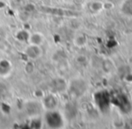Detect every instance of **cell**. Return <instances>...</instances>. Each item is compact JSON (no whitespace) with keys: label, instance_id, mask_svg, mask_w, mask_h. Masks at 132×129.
Returning <instances> with one entry per match:
<instances>
[{"label":"cell","instance_id":"obj_1","mask_svg":"<svg viewBox=\"0 0 132 129\" xmlns=\"http://www.w3.org/2000/svg\"><path fill=\"white\" fill-rule=\"evenodd\" d=\"M44 122L45 125L50 128H60L64 125V120L62 114L55 109L45 111Z\"/></svg>","mask_w":132,"mask_h":129},{"label":"cell","instance_id":"obj_2","mask_svg":"<svg viewBox=\"0 0 132 129\" xmlns=\"http://www.w3.org/2000/svg\"><path fill=\"white\" fill-rule=\"evenodd\" d=\"M87 89H88V85H87L86 81L83 80L82 79H74V80H72L69 87L67 88L71 97L74 98L83 96L84 93L86 92Z\"/></svg>","mask_w":132,"mask_h":129},{"label":"cell","instance_id":"obj_3","mask_svg":"<svg viewBox=\"0 0 132 129\" xmlns=\"http://www.w3.org/2000/svg\"><path fill=\"white\" fill-rule=\"evenodd\" d=\"M24 55L27 57L28 60L31 61H36L39 59L43 54V49L41 45H37V44H29L28 46L24 49Z\"/></svg>","mask_w":132,"mask_h":129},{"label":"cell","instance_id":"obj_4","mask_svg":"<svg viewBox=\"0 0 132 129\" xmlns=\"http://www.w3.org/2000/svg\"><path fill=\"white\" fill-rule=\"evenodd\" d=\"M57 98L53 94H48L43 97L42 106L45 111L53 110L57 107Z\"/></svg>","mask_w":132,"mask_h":129},{"label":"cell","instance_id":"obj_5","mask_svg":"<svg viewBox=\"0 0 132 129\" xmlns=\"http://www.w3.org/2000/svg\"><path fill=\"white\" fill-rule=\"evenodd\" d=\"M52 87H53V90H54L55 92L62 93L67 90L68 84H67L66 80H64L63 78L59 77V78H56L55 80H53V81L52 82Z\"/></svg>","mask_w":132,"mask_h":129},{"label":"cell","instance_id":"obj_6","mask_svg":"<svg viewBox=\"0 0 132 129\" xmlns=\"http://www.w3.org/2000/svg\"><path fill=\"white\" fill-rule=\"evenodd\" d=\"M116 105L119 107L122 112L128 113L129 112L130 108H131V105H130L129 100L128 99L126 96L124 95H118L117 96V104Z\"/></svg>","mask_w":132,"mask_h":129},{"label":"cell","instance_id":"obj_7","mask_svg":"<svg viewBox=\"0 0 132 129\" xmlns=\"http://www.w3.org/2000/svg\"><path fill=\"white\" fill-rule=\"evenodd\" d=\"M96 98H97L98 106H100L101 109L108 108L109 104H110V102L109 95H107L105 92H101L96 95Z\"/></svg>","mask_w":132,"mask_h":129},{"label":"cell","instance_id":"obj_8","mask_svg":"<svg viewBox=\"0 0 132 129\" xmlns=\"http://www.w3.org/2000/svg\"><path fill=\"white\" fill-rule=\"evenodd\" d=\"M12 70V65L10 62L6 59L0 60V76L6 77L10 74Z\"/></svg>","mask_w":132,"mask_h":129},{"label":"cell","instance_id":"obj_9","mask_svg":"<svg viewBox=\"0 0 132 129\" xmlns=\"http://www.w3.org/2000/svg\"><path fill=\"white\" fill-rule=\"evenodd\" d=\"M45 41V37L41 33H30L28 42L31 44H37V45H42Z\"/></svg>","mask_w":132,"mask_h":129},{"label":"cell","instance_id":"obj_10","mask_svg":"<svg viewBox=\"0 0 132 129\" xmlns=\"http://www.w3.org/2000/svg\"><path fill=\"white\" fill-rule=\"evenodd\" d=\"M88 7L90 11L93 12V13H98L105 8V3L101 2V1H92V2H89Z\"/></svg>","mask_w":132,"mask_h":129},{"label":"cell","instance_id":"obj_11","mask_svg":"<svg viewBox=\"0 0 132 129\" xmlns=\"http://www.w3.org/2000/svg\"><path fill=\"white\" fill-rule=\"evenodd\" d=\"M88 42V40H87V37L85 36L83 33H79L73 39V44H75L76 47H84L85 45Z\"/></svg>","mask_w":132,"mask_h":129},{"label":"cell","instance_id":"obj_12","mask_svg":"<svg viewBox=\"0 0 132 129\" xmlns=\"http://www.w3.org/2000/svg\"><path fill=\"white\" fill-rule=\"evenodd\" d=\"M121 11L124 15L132 16V0H125L121 6Z\"/></svg>","mask_w":132,"mask_h":129},{"label":"cell","instance_id":"obj_13","mask_svg":"<svg viewBox=\"0 0 132 129\" xmlns=\"http://www.w3.org/2000/svg\"><path fill=\"white\" fill-rule=\"evenodd\" d=\"M101 67L105 73H111L114 70V64L110 59H104L101 62Z\"/></svg>","mask_w":132,"mask_h":129},{"label":"cell","instance_id":"obj_14","mask_svg":"<svg viewBox=\"0 0 132 129\" xmlns=\"http://www.w3.org/2000/svg\"><path fill=\"white\" fill-rule=\"evenodd\" d=\"M15 38L19 42H28V39L30 36V33L26 30H20L15 33Z\"/></svg>","mask_w":132,"mask_h":129},{"label":"cell","instance_id":"obj_15","mask_svg":"<svg viewBox=\"0 0 132 129\" xmlns=\"http://www.w3.org/2000/svg\"><path fill=\"white\" fill-rule=\"evenodd\" d=\"M35 64H34L33 61L29 60L24 65V71H26L27 74H32V73L35 71Z\"/></svg>","mask_w":132,"mask_h":129},{"label":"cell","instance_id":"obj_16","mask_svg":"<svg viewBox=\"0 0 132 129\" xmlns=\"http://www.w3.org/2000/svg\"><path fill=\"white\" fill-rule=\"evenodd\" d=\"M76 62L80 65H85V64L88 62V59L85 55H82V54H80L77 56L76 58Z\"/></svg>","mask_w":132,"mask_h":129},{"label":"cell","instance_id":"obj_17","mask_svg":"<svg viewBox=\"0 0 132 129\" xmlns=\"http://www.w3.org/2000/svg\"><path fill=\"white\" fill-rule=\"evenodd\" d=\"M131 95H132V90H131Z\"/></svg>","mask_w":132,"mask_h":129}]
</instances>
